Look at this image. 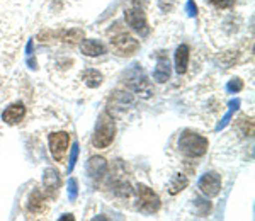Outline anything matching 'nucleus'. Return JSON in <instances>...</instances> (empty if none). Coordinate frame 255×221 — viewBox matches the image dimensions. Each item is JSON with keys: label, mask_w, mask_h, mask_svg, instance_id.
Wrapping results in <instances>:
<instances>
[{"label": "nucleus", "mask_w": 255, "mask_h": 221, "mask_svg": "<svg viewBox=\"0 0 255 221\" xmlns=\"http://www.w3.org/2000/svg\"><path fill=\"white\" fill-rule=\"evenodd\" d=\"M209 141L208 138L201 136L199 133L186 129L179 138V150L189 158H199L208 151Z\"/></svg>", "instance_id": "obj_1"}, {"label": "nucleus", "mask_w": 255, "mask_h": 221, "mask_svg": "<svg viewBox=\"0 0 255 221\" xmlns=\"http://www.w3.org/2000/svg\"><path fill=\"white\" fill-rule=\"evenodd\" d=\"M114 136H116V124H114V119L108 112H102L101 116H99L96 131H94V134H92V145L99 150L108 148L111 143L114 141Z\"/></svg>", "instance_id": "obj_2"}, {"label": "nucleus", "mask_w": 255, "mask_h": 221, "mask_svg": "<svg viewBox=\"0 0 255 221\" xmlns=\"http://www.w3.org/2000/svg\"><path fill=\"white\" fill-rule=\"evenodd\" d=\"M126 84L131 91L138 94L139 97H143V99H148L153 94V87H151L145 72L139 68V65H133V68L126 73Z\"/></svg>", "instance_id": "obj_3"}, {"label": "nucleus", "mask_w": 255, "mask_h": 221, "mask_svg": "<svg viewBox=\"0 0 255 221\" xmlns=\"http://www.w3.org/2000/svg\"><path fill=\"white\" fill-rule=\"evenodd\" d=\"M136 203L138 210L146 215H153L160 210V198L153 189H150L148 186L139 184L136 187Z\"/></svg>", "instance_id": "obj_4"}, {"label": "nucleus", "mask_w": 255, "mask_h": 221, "mask_svg": "<svg viewBox=\"0 0 255 221\" xmlns=\"http://www.w3.org/2000/svg\"><path fill=\"white\" fill-rule=\"evenodd\" d=\"M111 46L118 55L128 56L139 50V41L131 34H128V32H119V34L111 38Z\"/></svg>", "instance_id": "obj_5"}, {"label": "nucleus", "mask_w": 255, "mask_h": 221, "mask_svg": "<svg viewBox=\"0 0 255 221\" xmlns=\"http://www.w3.org/2000/svg\"><path fill=\"white\" fill-rule=\"evenodd\" d=\"M125 19H126L128 26L133 31L139 32V36H146L148 32H150V27H148V22H146V15H145V12H143V9H139V7L134 5V7L126 9Z\"/></svg>", "instance_id": "obj_6"}, {"label": "nucleus", "mask_w": 255, "mask_h": 221, "mask_svg": "<svg viewBox=\"0 0 255 221\" xmlns=\"http://www.w3.org/2000/svg\"><path fill=\"white\" fill-rule=\"evenodd\" d=\"M49 143V151H51L53 158L56 162H61L65 157V151H67L68 145H70V136L65 131H58V133H51L48 138Z\"/></svg>", "instance_id": "obj_7"}, {"label": "nucleus", "mask_w": 255, "mask_h": 221, "mask_svg": "<svg viewBox=\"0 0 255 221\" xmlns=\"http://www.w3.org/2000/svg\"><path fill=\"white\" fill-rule=\"evenodd\" d=\"M199 189L206 198H216L221 191V177L216 172H208L199 179Z\"/></svg>", "instance_id": "obj_8"}, {"label": "nucleus", "mask_w": 255, "mask_h": 221, "mask_svg": "<svg viewBox=\"0 0 255 221\" xmlns=\"http://www.w3.org/2000/svg\"><path fill=\"white\" fill-rule=\"evenodd\" d=\"M43 186H44V192L49 196V198H56L58 194V189L61 186V179H60V174L56 172L55 169H46L43 174Z\"/></svg>", "instance_id": "obj_9"}, {"label": "nucleus", "mask_w": 255, "mask_h": 221, "mask_svg": "<svg viewBox=\"0 0 255 221\" xmlns=\"http://www.w3.org/2000/svg\"><path fill=\"white\" fill-rule=\"evenodd\" d=\"M170 61H168V56L163 51H160L157 55V67H155L153 72V79L160 82V84H165V82L170 79Z\"/></svg>", "instance_id": "obj_10"}, {"label": "nucleus", "mask_w": 255, "mask_h": 221, "mask_svg": "<svg viewBox=\"0 0 255 221\" xmlns=\"http://www.w3.org/2000/svg\"><path fill=\"white\" fill-rule=\"evenodd\" d=\"M24 116H26V108L22 102H14L2 112V119L7 124H17L19 121L24 119Z\"/></svg>", "instance_id": "obj_11"}, {"label": "nucleus", "mask_w": 255, "mask_h": 221, "mask_svg": "<svg viewBox=\"0 0 255 221\" xmlns=\"http://www.w3.org/2000/svg\"><path fill=\"white\" fill-rule=\"evenodd\" d=\"M87 172L92 179H102L108 172V162L102 157H92L87 163Z\"/></svg>", "instance_id": "obj_12"}, {"label": "nucleus", "mask_w": 255, "mask_h": 221, "mask_svg": "<svg viewBox=\"0 0 255 221\" xmlns=\"http://www.w3.org/2000/svg\"><path fill=\"white\" fill-rule=\"evenodd\" d=\"M80 51L85 56H101L106 53V46L96 39H82L80 41Z\"/></svg>", "instance_id": "obj_13"}, {"label": "nucleus", "mask_w": 255, "mask_h": 221, "mask_svg": "<svg viewBox=\"0 0 255 221\" xmlns=\"http://www.w3.org/2000/svg\"><path fill=\"white\" fill-rule=\"evenodd\" d=\"M189 67V46L187 44H180L175 51V70L179 75H184Z\"/></svg>", "instance_id": "obj_14"}, {"label": "nucleus", "mask_w": 255, "mask_h": 221, "mask_svg": "<svg viewBox=\"0 0 255 221\" xmlns=\"http://www.w3.org/2000/svg\"><path fill=\"white\" fill-rule=\"evenodd\" d=\"M27 210H29L32 215H41V213L46 210L43 192H41L39 189L32 191L29 194V199H27Z\"/></svg>", "instance_id": "obj_15"}, {"label": "nucleus", "mask_w": 255, "mask_h": 221, "mask_svg": "<svg viewBox=\"0 0 255 221\" xmlns=\"http://www.w3.org/2000/svg\"><path fill=\"white\" fill-rule=\"evenodd\" d=\"M82 80L85 82V85L90 89H97L102 85V73L94 70V68H90V70H85L84 73H82Z\"/></svg>", "instance_id": "obj_16"}, {"label": "nucleus", "mask_w": 255, "mask_h": 221, "mask_svg": "<svg viewBox=\"0 0 255 221\" xmlns=\"http://www.w3.org/2000/svg\"><path fill=\"white\" fill-rule=\"evenodd\" d=\"M187 186H189V179L186 175L175 174L174 177H172L170 184H168V192H170L172 196H175V194H179V192H182Z\"/></svg>", "instance_id": "obj_17"}, {"label": "nucleus", "mask_w": 255, "mask_h": 221, "mask_svg": "<svg viewBox=\"0 0 255 221\" xmlns=\"http://www.w3.org/2000/svg\"><path fill=\"white\" fill-rule=\"evenodd\" d=\"M60 39L65 41L68 44H75L79 41L84 39V31L82 29H70V31H63L60 32Z\"/></svg>", "instance_id": "obj_18"}, {"label": "nucleus", "mask_w": 255, "mask_h": 221, "mask_svg": "<svg viewBox=\"0 0 255 221\" xmlns=\"http://www.w3.org/2000/svg\"><path fill=\"white\" fill-rule=\"evenodd\" d=\"M228 108H230V110L225 114V117L220 121V124L216 126V131H220V129H223V128H226V126H228V122L232 121V117H233V112H235V110H237L238 108H240V99L232 101V102L228 104Z\"/></svg>", "instance_id": "obj_19"}, {"label": "nucleus", "mask_w": 255, "mask_h": 221, "mask_svg": "<svg viewBox=\"0 0 255 221\" xmlns=\"http://www.w3.org/2000/svg\"><path fill=\"white\" fill-rule=\"evenodd\" d=\"M68 198L70 201H75L79 198V182H77V179H70L68 181Z\"/></svg>", "instance_id": "obj_20"}, {"label": "nucleus", "mask_w": 255, "mask_h": 221, "mask_svg": "<svg viewBox=\"0 0 255 221\" xmlns=\"http://www.w3.org/2000/svg\"><path fill=\"white\" fill-rule=\"evenodd\" d=\"M79 153H80V148H79V143H73L72 145V155H70V165H68V170L72 172L75 169L77 165V160H79Z\"/></svg>", "instance_id": "obj_21"}, {"label": "nucleus", "mask_w": 255, "mask_h": 221, "mask_svg": "<svg viewBox=\"0 0 255 221\" xmlns=\"http://www.w3.org/2000/svg\"><path fill=\"white\" fill-rule=\"evenodd\" d=\"M242 89H244V82H242L240 79H233L226 84V91H228L230 94H237V92H240Z\"/></svg>", "instance_id": "obj_22"}, {"label": "nucleus", "mask_w": 255, "mask_h": 221, "mask_svg": "<svg viewBox=\"0 0 255 221\" xmlns=\"http://www.w3.org/2000/svg\"><path fill=\"white\" fill-rule=\"evenodd\" d=\"M186 12H187L189 17H196V15H197V5L194 3V0H187V3H186Z\"/></svg>", "instance_id": "obj_23"}, {"label": "nucleus", "mask_w": 255, "mask_h": 221, "mask_svg": "<svg viewBox=\"0 0 255 221\" xmlns=\"http://www.w3.org/2000/svg\"><path fill=\"white\" fill-rule=\"evenodd\" d=\"M233 2H235V0H223V2H221V5H220V7H228V5H232Z\"/></svg>", "instance_id": "obj_24"}, {"label": "nucleus", "mask_w": 255, "mask_h": 221, "mask_svg": "<svg viewBox=\"0 0 255 221\" xmlns=\"http://www.w3.org/2000/svg\"><path fill=\"white\" fill-rule=\"evenodd\" d=\"M60 220H61V221H67V220H72V221H73V215H68V213H67V215H63Z\"/></svg>", "instance_id": "obj_25"}, {"label": "nucleus", "mask_w": 255, "mask_h": 221, "mask_svg": "<svg viewBox=\"0 0 255 221\" xmlns=\"http://www.w3.org/2000/svg\"><path fill=\"white\" fill-rule=\"evenodd\" d=\"M27 55H32V41L27 43Z\"/></svg>", "instance_id": "obj_26"}, {"label": "nucleus", "mask_w": 255, "mask_h": 221, "mask_svg": "<svg viewBox=\"0 0 255 221\" xmlns=\"http://www.w3.org/2000/svg\"><path fill=\"white\" fill-rule=\"evenodd\" d=\"M209 2H211V3H213V5L220 7V5H221V2H223V0H209Z\"/></svg>", "instance_id": "obj_27"}]
</instances>
